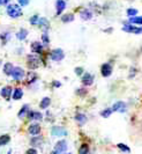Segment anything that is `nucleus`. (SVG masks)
<instances>
[{
    "label": "nucleus",
    "mask_w": 142,
    "mask_h": 154,
    "mask_svg": "<svg viewBox=\"0 0 142 154\" xmlns=\"http://www.w3.org/2000/svg\"><path fill=\"white\" fill-rule=\"evenodd\" d=\"M10 141V136L9 134H2L0 136V146H5Z\"/></svg>",
    "instance_id": "obj_25"
},
{
    "label": "nucleus",
    "mask_w": 142,
    "mask_h": 154,
    "mask_svg": "<svg viewBox=\"0 0 142 154\" xmlns=\"http://www.w3.org/2000/svg\"><path fill=\"white\" fill-rule=\"evenodd\" d=\"M112 112H113L112 108H105L104 110L101 111V116H102L103 118H108V117H110Z\"/></svg>",
    "instance_id": "obj_28"
},
{
    "label": "nucleus",
    "mask_w": 142,
    "mask_h": 154,
    "mask_svg": "<svg viewBox=\"0 0 142 154\" xmlns=\"http://www.w3.org/2000/svg\"><path fill=\"white\" fill-rule=\"evenodd\" d=\"M7 154H10V151H9V152H8V153Z\"/></svg>",
    "instance_id": "obj_44"
},
{
    "label": "nucleus",
    "mask_w": 142,
    "mask_h": 154,
    "mask_svg": "<svg viewBox=\"0 0 142 154\" xmlns=\"http://www.w3.org/2000/svg\"><path fill=\"white\" fill-rule=\"evenodd\" d=\"M8 1H9V0H4V4H7Z\"/></svg>",
    "instance_id": "obj_43"
},
{
    "label": "nucleus",
    "mask_w": 142,
    "mask_h": 154,
    "mask_svg": "<svg viewBox=\"0 0 142 154\" xmlns=\"http://www.w3.org/2000/svg\"><path fill=\"white\" fill-rule=\"evenodd\" d=\"M43 144V138L42 137H34L30 140V145L32 147H40Z\"/></svg>",
    "instance_id": "obj_18"
},
{
    "label": "nucleus",
    "mask_w": 142,
    "mask_h": 154,
    "mask_svg": "<svg viewBox=\"0 0 142 154\" xmlns=\"http://www.w3.org/2000/svg\"><path fill=\"white\" fill-rule=\"evenodd\" d=\"M0 94H1V96L6 101H9L12 94H13V89H12L10 86H6V87H4V88L1 89V93H0Z\"/></svg>",
    "instance_id": "obj_10"
},
{
    "label": "nucleus",
    "mask_w": 142,
    "mask_h": 154,
    "mask_svg": "<svg viewBox=\"0 0 142 154\" xmlns=\"http://www.w3.org/2000/svg\"><path fill=\"white\" fill-rule=\"evenodd\" d=\"M2 4H4V0H0V6H1Z\"/></svg>",
    "instance_id": "obj_42"
},
{
    "label": "nucleus",
    "mask_w": 142,
    "mask_h": 154,
    "mask_svg": "<svg viewBox=\"0 0 142 154\" xmlns=\"http://www.w3.org/2000/svg\"><path fill=\"white\" fill-rule=\"evenodd\" d=\"M24 154H37V151H36V148H29L25 151Z\"/></svg>",
    "instance_id": "obj_38"
},
{
    "label": "nucleus",
    "mask_w": 142,
    "mask_h": 154,
    "mask_svg": "<svg viewBox=\"0 0 142 154\" xmlns=\"http://www.w3.org/2000/svg\"><path fill=\"white\" fill-rule=\"evenodd\" d=\"M36 79H37V75H36V73H35V72H29V73L27 74V81H28L29 84L35 82V81H36Z\"/></svg>",
    "instance_id": "obj_27"
},
{
    "label": "nucleus",
    "mask_w": 142,
    "mask_h": 154,
    "mask_svg": "<svg viewBox=\"0 0 142 154\" xmlns=\"http://www.w3.org/2000/svg\"><path fill=\"white\" fill-rule=\"evenodd\" d=\"M7 14L9 17H13V19H17L22 15V9L19 5H8L7 6Z\"/></svg>",
    "instance_id": "obj_1"
},
{
    "label": "nucleus",
    "mask_w": 142,
    "mask_h": 154,
    "mask_svg": "<svg viewBox=\"0 0 142 154\" xmlns=\"http://www.w3.org/2000/svg\"><path fill=\"white\" fill-rule=\"evenodd\" d=\"M117 147H118L123 153H129L131 152V148L127 146V145H125V144H123V143H119L118 145H117Z\"/></svg>",
    "instance_id": "obj_29"
},
{
    "label": "nucleus",
    "mask_w": 142,
    "mask_h": 154,
    "mask_svg": "<svg viewBox=\"0 0 142 154\" xmlns=\"http://www.w3.org/2000/svg\"><path fill=\"white\" fill-rule=\"evenodd\" d=\"M75 73H76V75H82L83 69H82V67H76V69H75Z\"/></svg>",
    "instance_id": "obj_39"
},
{
    "label": "nucleus",
    "mask_w": 142,
    "mask_h": 154,
    "mask_svg": "<svg viewBox=\"0 0 142 154\" xmlns=\"http://www.w3.org/2000/svg\"><path fill=\"white\" fill-rule=\"evenodd\" d=\"M55 8H57V15L61 14L64 11H65V8H66V1L65 0H57Z\"/></svg>",
    "instance_id": "obj_13"
},
{
    "label": "nucleus",
    "mask_w": 142,
    "mask_h": 154,
    "mask_svg": "<svg viewBox=\"0 0 142 154\" xmlns=\"http://www.w3.org/2000/svg\"><path fill=\"white\" fill-rule=\"evenodd\" d=\"M126 13L129 17H133V16L138 15V9L136 8H128L126 11Z\"/></svg>",
    "instance_id": "obj_32"
},
{
    "label": "nucleus",
    "mask_w": 142,
    "mask_h": 154,
    "mask_svg": "<svg viewBox=\"0 0 142 154\" xmlns=\"http://www.w3.org/2000/svg\"><path fill=\"white\" fill-rule=\"evenodd\" d=\"M51 154H66V153H55V152H52ZM67 154H70V153H67Z\"/></svg>",
    "instance_id": "obj_41"
},
{
    "label": "nucleus",
    "mask_w": 142,
    "mask_h": 154,
    "mask_svg": "<svg viewBox=\"0 0 142 154\" xmlns=\"http://www.w3.org/2000/svg\"><path fill=\"white\" fill-rule=\"evenodd\" d=\"M76 94H78V95H86V94H87V89H84V88H79V89L76 91Z\"/></svg>",
    "instance_id": "obj_36"
},
{
    "label": "nucleus",
    "mask_w": 142,
    "mask_h": 154,
    "mask_svg": "<svg viewBox=\"0 0 142 154\" xmlns=\"http://www.w3.org/2000/svg\"><path fill=\"white\" fill-rule=\"evenodd\" d=\"M43 50V45L40 42H32L31 43V51L36 54H40Z\"/></svg>",
    "instance_id": "obj_16"
},
{
    "label": "nucleus",
    "mask_w": 142,
    "mask_h": 154,
    "mask_svg": "<svg viewBox=\"0 0 142 154\" xmlns=\"http://www.w3.org/2000/svg\"><path fill=\"white\" fill-rule=\"evenodd\" d=\"M61 21L64 23H70L72 21H74V15L72 13H68V14H64L63 17H61Z\"/></svg>",
    "instance_id": "obj_26"
},
{
    "label": "nucleus",
    "mask_w": 142,
    "mask_h": 154,
    "mask_svg": "<svg viewBox=\"0 0 142 154\" xmlns=\"http://www.w3.org/2000/svg\"><path fill=\"white\" fill-rule=\"evenodd\" d=\"M50 57H51V59L55 60V62H61L64 59V57H65V54H64V51L61 49H55V50L51 52Z\"/></svg>",
    "instance_id": "obj_5"
},
{
    "label": "nucleus",
    "mask_w": 142,
    "mask_h": 154,
    "mask_svg": "<svg viewBox=\"0 0 142 154\" xmlns=\"http://www.w3.org/2000/svg\"><path fill=\"white\" fill-rule=\"evenodd\" d=\"M129 23H134V24H142V16H133V17H129Z\"/></svg>",
    "instance_id": "obj_31"
},
{
    "label": "nucleus",
    "mask_w": 142,
    "mask_h": 154,
    "mask_svg": "<svg viewBox=\"0 0 142 154\" xmlns=\"http://www.w3.org/2000/svg\"><path fill=\"white\" fill-rule=\"evenodd\" d=\"M42 41H43V43L47 45L49 44V42H50V39H49V35H47V32L45 31L44 34H43V36H42Z\"/></svg>",
    "instance_id": "obj_35"
},
{
    "label": "nucleus",
    "mask_w": 142,
    "mask_h": 154,
    "mask_svg": "<svg viewBox=\"0 0 142 154\" xmlns=\"http://www.w3.org/2000/svg\"><path fill=\"white\" fill-rule=\"evenodd\" d=\"M24 75H25V73H24V69H22V67H14L13 69V72H12V77H13V79L14 80H16V81H20V80H22L24 78Z\"/></svg>",
    "instance_id": "obj_4"
},
{
    "label": "nucleus",
    "mask_w": 142,
    "mask_h": 154,
    "mask_svg": "<svg viewBox=\"0 0 142 154\" xmlns=\"http://www.w3.org/2000/svg\"><path fill=\"white\" fill-rule=\"evenodd\" d=\"M27 36H28V30L24 29V28H21L20 30L16 32V38L19 39V41H23V39L27 38Z\"/></svg>",
    "instance_id": "obj_17"
},
{
    "label": "nucleus",
    "mask_w": 142,
    "mask_h": 154,
    "mask_svg": "<svg viewBox=\"0 0 142 154\" xmlns=\"http://www.w3.org/2000/svg\"><path fill=\"white\" fill-rule=\"evenodd\" d=\"M67 149H68V144H67V141H66L65 139H61V140H59V141L55 143L53 152H55V153H66Z\"/></svg>",
    "instance_id": "obj_2"
},
{
    "label": "nucleus",
    "mask_w": 142,
    "mask_h": 154,
    "mask_svg": "<svg viewBox=\"0 0 142 154\" xmlns=\"http://www.w3.org/2000/svg\"><path fill=\"white\" fill-rule=\"evenodd\" d=\"M80 16H81L82 20L88 21V20H91V19H93V13H91V11H89V9H83V11L80 13Z\"/></svg>",
    "instance_id": "obj_15"
},
{
    "label": "nucleus",
    "mask_w": 142,
    "mask_h": 154,
    "mask_svg": "<svg viewBox=\"0 0 142 154\" xmlns=\"http://www.w3.org/2000/svg\"><path fill=\"white\" fill-rule=\"evenodd\" d=\"M38 21H40V16L38 15H34L30 17V23H31L32 26H35V24H38Z\"/></svg>",
    "instance_id": "obj_34"
},
{
    "label": "nucleus",
    "mask_w": 142,
    "mask_h": 154,
    "mask_svg": "<svg viewBox=\"0 0 142 154\" xmlns=\"http://www.w3.org/2000/svg\"><path fill=\"white\" fill-rule=\"evenodd\" d=\"M94 84V75L90 73H84L82 75V85L84 86H91Z\"/></svg>",
    "instance_id": "obj_11"
},
{
    "label": "nucleus",
    "mask_w": 142,
    "mask_h": 154,
    "mask_svg": "<svg viewBox=\"0 0 142 154\" xmlns=\"http://www.w3.org/2000/svg\"><path fill=\"white\" fill-rule=\"evenodd\" d=\"M29 111H30V110H29V106H28V104H24L23 107L21 108V110L19 111V114H17L19 118H24L25 116L28 115Z\"/></svg>",
    "instance_id": "obj_21"
},
{
    "label": "nucleus",
    "mask_w": 142,
    "mask_h": 154,
    "mask_svg": "<svg viewBox=\"0 0 142 154\" xmlns=\"http://www.w3.org/2000/svg\"><path fill=\"white\" fill-rule=\"evenodd\" d=\"M51 104V99L50 97H44V99H42L40 103V109H46L49 108V106Z\"/></svg>",
    "instance_id": "obj_24"
},
{
    "label": "nucleus",
    "mask_w": 142,
    "mask_h": 154,
    "mask_svg": "<svg viewBox=\"0 0 142 154\" xmlns=\"http://www.w3.org/2000/svg\"><path fill=\"white\" fill-rule=\"evenodd\" d=\"M112 110L117 112H125L127 110V104L123 101H118L112 106Z\"/></svg>",
    "instance_id": "obj_8"
},
{
    "label": "nucleus",
    "mask_w": 142,
    "mask_h": 154,
    "mask_svg": "<svg viewBox=\"0 0 142 154\" xmlns=\"http://www.w3.org/2000/svg\"><path fill=\"white\" fill-rule=\"evenodd\" d=\"M53 86H55V87H60V82H59V81H55V82H53Z\"/></svg>",
    "instance_id": "obj_40"
},
{
    "label": "nucleus",
    "mask_w": 142,
    "mask_h": 154,
    "mask_svg": "<svg viewBox=\"0 0 142 154\" xmlns=\"http://www.w3.org/2000/svg\"><path fill=\"white\" fill-rule=\"evenodd\" d=\"M101 73H102L103 77H110L111 73H112V66H111L110 64H108V63L103 64L102 66H101Z\"/></svg>",
    "instance_id": "obj_9"
},
{
    "label": "nucleus",
    "mask_w": 142,
    "mask_h": 154,
    "mask_svg": "<svg viewBox=\"0 0 142 154\" xmlns=\"http://www.w3.org/2000/svg\"><path fill=\"white\" fill-rule=\"evenodd\" d=\"M89 146L87 144H82L79 148V154H89Z\"/></svg>",
    "instance_id": "obj_30"
},
{
    "label": "nucleus",
    "mask_w": 142,
    "mask_h": 154,
    "mask_svg": "<svg viewBox=\"0 0 142 154\" xmlns=\"http://www.w3.org/2000/svg\"><path fill=\"white\" fill-rule=\"evenodd\" d=\"M75 121L80 124V125H83V124L87 123V116L84 114H76L75 115Z\"/></svg>",
    "instance_id": "obj_19"
},
{
    "label": "nucleus",
    "mask_w": 142,
    "mask_h": 154,
    "mask_svg": "<svg viewBox=\"0 0 142 154\" xmlns=\"http://www.w3.org/2000/svg\"><path fill=\"white\" fill-rule=\"evenodd\" d=\"M38 26H40V28H43V29L47 30V29L50 28V22L47 21L46 17H40V21H38Z\"/></svg>",
    "instance_id": "obj_20"
},
{
    "label": "nucleus",
    "mask_w": 142,
    "mask_h": 154,
    "mask_svg": "<svg viewBox=\"0 0 142 154\" xmlns=\"http://www.w3.org/2000/svg\"><path fill=\"white\" fill-rule=\"evenodd\" d=\"M28 118L31 119V121H42L43 115L40 111H29L28 112Z\"/></svg>",
    "instance_id": "obj_14"
},
{
    "label": "nucleus",
    "mask_w": 142,
    "mask_h": 154,
    "mask_svg": "<svg viewBox=\"0 0 142 154\" xmlns=\"http://www.w3.org/2000/svg\"><path fill=\"white\" fill-rule=\"evenodd\" d=\"M0 38L4 41V43H6L8 39L10 38V34H9V32H2V34L0 35Z\"/></svg>",
    "instance_id": "obj_33"
},
{
    "label": "nucleus",
    "mask_w": 142,
    "mask_h": 154,
    "mask_svg": "<svg viewBox=\"0 0 142 154\" xmlns=\"http://www.w3.org/2000/svg\"><path fill=\"white\" fill-rule=\"evenodd\" d=\"M123 30L129 32V34H141L142 32V27H135L133 24H125L123 27Z\"/></svg>",
    "instance_id": "obj_7"
},
{
    "label": "nucleus",
    "mask_w": 142,
    "mask_h": 154,
    "mask_svg": "<svg viewBox=\"0 0 142 154\" xmlns=\"http://www.w3.org/2000/svg\"><path fill=\"white\" fill-rule=\"evenodd\" d=\"M27 62H28V67L31 69H37L40 66V59L38 57H36L35 54H29L27 57Z\"/></svg>",
    "instance_id": "obj_3"
},
{
    "label": "nucleus",
    "mask_w": 142,
    "mask_h": 154,
    "mask_svg": "<svg viewBox=\"0 0 142 154\" xmlns=\"http://www.w3.org/2000/svg\"><path fill=\"white\" fill-rule=\"evenodd\" d=\"M29 1L30 0H17V2H19L20 6H27L29 4Z\"/></svg>",
    "instance_id": "obj_37"
},
{
    "label": "nucleus",
    "mask_w": 142,
    "mask_h": 154,
    "mask_svg": "<svg viewBox=\"0 0 142 154\" xmlns=\"http://www.w3.org/2000/svg\"><path fill=\"white\" fill-rule=\"evenodd\" d=\"M13 100H20V99H22V96H23V91L21 89V88H15L14 91H13Z\"/></svg>",
    "instance_id": "obj_23"
},
{
    "label": "nucleus",
    "mask_w": 142,
    "mask_h": 154,
    "mask_svg": "<svg viewBox=\"0 0 142 154\" xmlns=\"http://www.w3.org/2000/svg\"><path fill=\"white\" fill-rule=\"evenodd\" d=\"M13 69H14V66H13L12 63H6V64L4 65V73H5L6 75H12Z\"/></svg>",
    "instance_id": "obj_22"
},
{
    "label": "nucleus",
    "mask_w": 142,
    "mask_h": 154,
    "mask_svg": "<svg viewBox=\"0 0 142 154\" xmlns=\"http://www.w3.org/2000/svg\"><path fill=\"white\" fill-rule=\"evenodd\" d=\"M51 134L53 137H65V136H67V130L61 126H53L51 129Z\"/></svg>",
    "instance_id": "obj_6"
},
{
    "label": "nucleus",
    "mask_w": 142,
    "mask_h": 154,
    "mask_svg": "<svg viewBox=\"0 0 142 154\" xmlns=\"http://www.w3.org/2000/svg\"><path fill=\"white\" fill-rule=\"evenodd\" d=\"M28 132L32 134V136H37V134H40V125L37 123H34L31 124L30 126H29V129H28Z\"/></svg>",
    "instance_id": "obj_12"
}]
</instances>
